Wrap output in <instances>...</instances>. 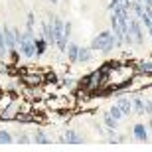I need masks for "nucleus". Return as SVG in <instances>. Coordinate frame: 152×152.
Returning a JSON list of instances; mask_svg holds the SVG:
<instances>
[{
    "label": "nucleus",
    "mask_w": 152,
    "mask_h": 152,
    "mask_svg": "<svg viewBox=\"0 0 152 152\" xmlns=\"http://www.w3.org/2000/svg\"><path fill=\"white\" fill-rule=\"evenodd\" d=\"M117 48V38H115L113 30H103L95 38L91 39V50L101 51V53H111Z\"/></svg>",
    "instance_id": "obj_1"
},
{
    "label": "nucleus",
    "mask_w": 152,
    "mask_h": 152,
    "mask_svg": "<svg viewBox=\"0 0 152 152\" xmlns=\"http://www.w3.org/2000/svg\"><path fill=\"white\" fill-rule=\"evenodd\" d=\"M18 50L26 59H34L36 57V34L34 30H24L22 39L18 44Z\"/></svg>",
    "instance_id": "obj_2"
},
{
    "label": "nucleus",
    "mask_w": 152,
    "mask_h": 152,
    "mask_svg": "<svg viewBox=\"0 0 152 152\" xmlns=\"http://www.w3.org/2000/svg\"><path fill=\"white\" fill-rule=\"evenodd\" d=\"M129 32H130V36H132V39H134L136 45H142V44H144V38H146V34H144V32H146V28L142 26L140 18H130Z\"/></svg>",
    "instance_id": "obj_3"
},
{
    "label": "nucleus",
    "mask_w": 152,
    "mask_h": 152,
    "mask_svg": "<svg viewBox=\"0 0 152 152\" xmlns=\"http://www.w3.org/2000/svg\"><path fill=\"white\" fill-rule=\"evenodd\" d=\"M57 142H61V144H83L85 138L75 129H67V130L61 132V136L57 138Z\"/></svg>",
    "instance_id": "obj_4"
},
{
    "label": "nucleus",
    "mask_w": 152,
    "mask_h": 152,
    "mask_svg": "<svg viewBox=\"0 0 152 152\" xmlns=\"http://www.w3.org/2000/svg\"><path fill=\"white\" fill-rule=\"evenodd\" d=\"M130 134H132V138H134L136 142H148V138H150V134H148V126H146V124H142V123L132 124Z\"/></svg>",
    "instance_id": "obj_5"
},
{
    "label": "nucleus",
    "mask_w": 152,
    "mask_h": 152,
    "mask_svg": "<svg viewBox=\"0 0 152 152\" xmlns=\"http://www.w3.org/2000/svg\"><path fill=\"white\" fill-rule=\"evenodd\" d=\"M2 32H4V42H6V48H8V53H10V51H16L18 50V38H16L14 28L4 26V28H2Z\"/></svg>",
    "instance_id": "obj_6"
},
{
    "label": "nucleus",
    "mask_w": 152,
    "mask_h": 152,
    "mask_svg": "<svg viewBox=\"0 0 152 152\" xmlns=\"http://www.w3.org/2000/svg\"><path fill=\"white\" fill-rule=\"evenodd\" d=\"M39 30H42V34L48 42H50V45H56V36H53V24H51V20L48 18V20H44V22L39 24Z\"/></svg>",
    "instance_id": "obj_7"
},
{
    "label": "nucleus",
    "mask_w": 152,
    "mask_h": 152,
    "mask_svg": "<svg viewBox=\"0 0 152 152\" xmlns=\"http://www.w3.org/2000/svg\"><path fill=\"white\" fill-rule=\"evenodd\" d=\"M32 142H36V144H51V138L48 134H45V130L42 129H36L34 130V134H32Z\"/></svg>",
    "instance_id": "obj_8"
},
{
    "label": "nucleus",
    "mask_w": 152,
    "mask_h": 152,
    "mask_svg": "<svg viewBox=\"0 0 152 152\" xmlns=\"http://www.w3.org/2000/svg\"><path fill=\"white\" fill-rule=\"evenodd\" d=\"M117 105L121 107V111L124 113V117L132 115V99H129V97H118V99H117Z\"/></svg>",
    "instance_id": "obj_9"
},
{
    "label": "nucleus",
    "mask_w": 152,
    "mask_h": 152,
    "mask_svg": "<svg viewBox=\"0 0 152 152\" xmlns=\"http://www.w3.org/2000/svg\"><path fill=\"white\" fill-rule=\"evenodd\" d=\"M132 113L134 115H146V105H144V99L142 97H132Z\"/></svg>",
    "instance_id": "obj_10"
},
{
    "label": "nucleus",
    "mask_w": 152,
    "mask_h": 152,
    "mask_svg": "<svg viewBox=\"0 0 152 152\" xmlns=\"http://www.w3.org/2000/svg\"><path fill=\"white\" fill-rule=\"evenodd\" d=\"M48 45H50V42L44 38V36H38L36 38V57H42L48 51Z\"/></svg>",
    "instance_id": "obj_11"
},
{
    "label": "nucleus",
    "mask_w": 152,
    "mask_h": 152,
    "mask_svg": "<svg viewBox=\"0 0 152 152\" xmlns=\"http://www.w3.org/2000/svg\"><path fill=\"white\" fill-rule=\"evenodd\" d=\"M79 48L81 45H77V44H73V42H69V45H67V59H69V63H77V59H79Z\"/></svg>",
    "instance_id": "obj_12"
},
{
    "label": "nucleus",
    "mask_w": 152,
    "mask_h": 152,
    "mask_svg": "<svg viewBox=\"0 0 152 152\" xmlns=\"http://www.w3.org/2000/svg\"><path fill=\"white\" fill-rule=\"evenodd\" d=\"M103 124H105L109 130H117L118 129V121L109 113V111H107V113H103Z\"/></svg>",
    "instance_id": "obj_13"
},
{
    "label": "nucleus",
    "mask_w": 152,
    "mask_h": 152,
    "mask_svg": "<svg viewBox=\"0 0 152 152\" xmlns=\"http://www.w3.org/2000/svg\"><path fill=\"white\" fill-rule=\"evenodd\" d=\"M91 59H93V50H91V45H89V48H79L77 63H89Z\"/></svg>",
    "instance_id": "obj_14"
},
{
    "label": "nucleus",
    "mask_w": 152,
    "mask_h": 152,
    "mask_svg": "<svg viewBox=\"0 0 152 152\" xmlns=\"http://www.w3.org/2000/svg\"><path fill=\"white\" fill-rule=\"evenodd\" d=\"M136 71L138 73H152V59H142L136 63Z\"/></svg>",
    "instance_id": "obj_15"
},
{
    "label": "nucleus",
    "mask_w": 152,
    "mask_h": 152,
    "mask_svg": "<svg viewBox=\"0 0 152 152\" xmlns=\"http://www.w3.org/2000/svg\"><path fill=\"white\" fill-rule=\"evenodd\" d=\"M140 22H142V26L146 28V34L150 36V39H152V18L148 16L146 12H144V14H142V16H140Z\"/></svg>",
    "instance_id": "obj_16"
},
{
    "label": "nucleus",
    "mask_w": 152,
    "mask_h": 152,
    "mask_svg": "<svg viewBox=\"0 0 152 152\" xmlns=\"http://www.w3.org/2000/svg\"><path fill=\"white\" fill-rule=\"evenodd\" d=\"M16 138L12 136L10 130H0V144H10V142H14Z\"/></svg>",
    "instance_id": "obj_17"
},
{
    "label": "nucleus",
    "mask_w": 152,
    "mask_h": 152,
    "mask_svg": "<svg viewBox=\"0 0 152 152\" xmlns=\"http://www.w3.org/2000/svg\"><path fill=\"white\" fill-rule=\"evenodd\" d=\"M109 113H111V115H113V117H115V118H117V121H118V123H121V121H123V118H124V113H123V111H121V107H118V105H117V103H115V105H113V107H111V109H109Z\"/></svg>",
    "instance_id": "obj_18"
},
{
    "label": "nucleus",
    "mask_w": 152,
    "mask_h": 152,
    "mask_svg": "<svg viewBox=\"0 0 152 152\" xmlns=\"http://www.w3.org/2000/svg\"><path fill=\"white\" fill-rule=\"evenodd\" d=\"M16 142H20V144H30V142H32V136L26 134V132H20V134L16 136Z\"/></svg>",
    "instance_id": "obj_19"
},
{
    "label": "nucleus",
    "mask_w": 152,
    "mask_h": 152,
    "mask_svg": "<svg viewBox=\"0 0 152 152\" xmlns=\"http://www.w3.org/2000/svg\"><path fill=\"white\" fill-rule=\"evenodd\" d=\"M6 51H8V48H6V42H4V32L0 30V57H4Z\"/></svg>",
    "instance_id": "obj_20"
},
{
    "label": "nucleus",
    "mask_w": 152,
    "mask_h": 152,
    "mask_svg": "<svg viewBox=\"0 0 152 152\" xmlns=\"http://www.w3.org/2000/svg\"><path fill=\"white\" fill-rule=\"evenodd\" d=\"M34 26H36V16L30 12L28 18H26V30H34Z\"/></svg>",
    "instance_id": "obj_21"
},
{
    "label": "nucleus",
    "mask_w": 152,
    "mask_h": 152,
    "mask_svg": "<svg viewBox=\"0 0 152 152\" xmlns=\"http://www.w3.org/2000/svg\"><path fill=\"white\" fill-rule=\"evenodd\" d=\"M144 105H146V115L152 117V97L150 99H144Z\"/></svg>",
    "instance_id": "obj_22"
},
{
    "label": "nucleus",
    "mask_w": 152,
    "mask_h": 152,
    "mask_svg": "<svg viewBox=\"0 0 152 152\" xmlns=\"http://www.w3.org/2000/svg\"><path fill=\"white\" fill-rule=\"evenodd\" d=\"M61 83L65 85V87H71V85H73V79H71V77H65V79L61 81Z\"/></svg>",
    "instance_id": "obj_23"
},
{
    "label": "nucleus",
    "mask_w": 152,
    "mask_h": 152,
    "mask_svg": "<svg viewBox=\"0 0 152 152\" xmlns=\"http://www.w3.org/2000/svg\"><path fill=\"white\" fill-rule=\"evenodd\" d=\"M50 2H51V4H57V2H59V0H50Z\"/></svg>",
    "instance_id": "obj_24"
}]
</instances>
